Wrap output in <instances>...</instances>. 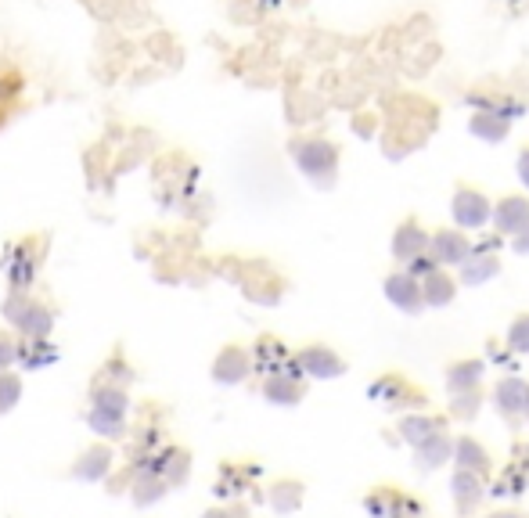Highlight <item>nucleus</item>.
<instances>
[{"label": "nucleus", "mask_w": 529, "mask_h": 518, "mask_svg": "<svg viewBox=\"0 0 529 518\" xmlns=\"http://www.w3.org/2000/svg\"><path fill=\"white\" fill-rule=\"evenodd\" d=\"M450 454V443L443 436H432L425 439V443H418V468H436L443 461V457Z\"/></svg>", "instance_id": "4468645a"}, {"label": "nucleus", "mask_w": 529, "mask_h": 518, "mask_svg": "<svg viewBox=\"0 0 529 518\" xmlns=\"http://www.w3.org/2000/svg\"><path fill=\"white\" fill-rule=\"evenodd\" d=\"M440 421L436 418H411V421H404V436L411 439V443H425V439H432V436H440Z\"/></svg>", "instance_id": "dca6fc26"}, {"label": "nucleus", "mask_w": 529, "mask_h": 518, "mask_svg": "<svg viewBox=\"0 0 529 518\" xmlns=\"http://www.w3.org/2000/svg\"><path fill=\"white\" fill-rule=\"evenodd\" d=\"M494 518H526V515H515V511H512V515H494Z\"/></svg>", "instance_id": "b1692460"}, {"label": "nucleus", "mask_w": 529, "mask_h": 518, "mask_svg": "<svg viewBox=\"0 0 529 518\" xmlns=\"http://www.w3.org/2000/svg\"><path fill=\"white\" fill-rule=\"evenodd\" d=\"M87 411L126 418L130 414V393H126V385H119L116 378H94V385H90L87 393Z\"/></svg>", "instance_id": "20e7f679"}, {"label": "nucleus", "mask_w": 529, "mask_h": 518, "mask_svg": "<svg viewBox=\"0 0 529 518\" xmlns=\"http://www.w3.org/2000/svg\"><path fill=\"white\" fill-rule=\"evenodd\" d=\"M299 371L310 378H339L342 371H346V364H342V357H335L328 346H306L299 349L296 357Z\"/></svg>", "instance_id": "39448f33"}, {"label": "nucleus", "mask_w": 529, "mask_h": 518, "mask_svg": "<svg viewBox=\"0 0 529 518\" xmlns=\"http://www.w3.org/2000/svg\"><path fill=\"white\" fill-rule=\"evenodd\" d=\"M440 252H443V259H461L465 256V242H461V238H447V234H443L440 238Z\"/></svg>", "instance_id": "412c9836"}, {"label": "nucleus", "mask_w": 529, "mask_h": 518, "mask_svg": "<svg viewBox=\"0 0 529 518\" xmlns=\"http://www.w3.org/2000/svg\"><path fill=\"white\" fill-rule=\"evenodd\" d=\"M270 504H274V511H296L299 504H303V486L296 483V479H281V483L270 486Z\"/></svg>", "instance_id": "9d476101"}, {"label": "nucleus", "mask_w": 529, "mask_h": 518, "mask_svg": "<svg viewBox=\"0 0 529 518\" xmlns=\"http://www.w3.org/2000/svg\"><path fill=\"white\" fill-rule=\"evenodd\" d=\"M18 357H22V339L4 324L0 328V371H11L18 364Z\"/></svg>", "instance_id": "2eb2a0df"}, {"label": "nucleus", "mask_w": 529, "mask_h": 518, "mask_svg": "<svg viewBox=\"0 0 529 518\" xmlns=\"http://www.w3.org/2000/svg\"><path fill=\"white\" fill-rule=\"evenodd\" d=\"M0 313L8 317V328L15 331L22 342H47L54 331V306L33 292H8V299L0 303Z\"/></svg>", "instance_id": "f257e3e1"}, {"label": "nucleus", "mask_w": 529, "mask_h": 518, "mask_svg": "<svg viewBox=\"0 0 529 518\" xmlns=\"http://www.w3.org/2000/svg\"><path fill=\"white\" fill-rule=\"evenodd\" d=\"M479 378H483V364L479 360H461V364L450 367L447 385L450 389H472V385H479Z\"/></svg>", "instance_id": "ddd939ff"}, {"label": "nucleus", "mask_w": 529, "mask_h": 518, "mask_svg": "<svg viewBox=\"0 0 529 518\" xmlns=\"http://www.w3.org/2000/svg\"><path fill=\"white\" fill-rule=\"evenodd\" d=\"M526 382H519V378H504L501 385H497V403H501L504 414H515L526 407Z\"/></svg>", "instance_id": "f8f14e48"}, {"label": "nucleus", "mask_w": 529, "mask_h": 518, "mask_svg": "<svg viewBox=\"0 0 529 518\" xmlns=\"http://www.w3.org/2000/svg\"><path fill=\"white\" fill-rule=\"evenodd\" d=\"M458 465L465 468V472H476L479 468H486V454L483 447H476V439H461L458 443Z\"/></svg>", "instance_id": "a211bd4d"}, {"label": "nucleus", "mask_w": 529, "mask_h": 518, "mask_svg": "<svg viewBox=\"0 0 529 518\" xmlns=\"http://www.w3.org/2000/svg\"><path fill=\"white\" fill-rule=\"evenodd\" d=\"M202 518H238V515H234V508H213V511H206Z\"/></svg>", "instance_id": "4be33fe9"}, {"label": "nucleus", "mask_w": 529, "mask_h": 518, "mask_svg": "<svg viewBox=\"0 0 529 518\" xmlns=\"http://www.w3.org/2000/svg\"><path fill=\"white\" fill-rule=\"evenodd\" d=\"M522 224H529V202L526 198H508L501 209H497V227L508 234H515Z\"/></svg>", "instance_id": "9b49d317"}, {"label": "nucleus", "mask_w": 529, "mask_h": 518, "mask_svg": "<svg viewBox=\"0 0 529 518\" xmlns=\"http://www.w3.org/2000/svg\"><path fill=\"white\" fill-rule=\"evenodd\" d=\"M22 393H26V382H22V375H18L15 367L0 371V418L15 411L18 403H22Z\"/></svg>", "instance_id": "1a4fd4ad"}, {"label": "nucleus", "mask_w": 529, "mask_h": 518, "mask_svg": "<svg viewBox=\"0 0 529 518\" xmlns=\"http://www.w3.org/2000/svg\"><path fill=\"white\" fill-rule=\"evenodd\" d=\"M389 299H396V303L404 306V310H414V306L422 303V288H414L411 281L396 277V281H389Z\"/></svg>", "instance_id": "f3484780"}, {"label": "nucleus", "mask_w": 529, "mask_h": 518, "mask_svg": "<svg viewBox=\"0 0 529 518\" xmlns=\"http://www.w3.org/2000/svg\"><path fill=\"white\" fill-rule=\"evenodd\" d=\"M209 375H213L216 385H242L252 375V353L245 346H238V342H231L213 357Z\"/></svg>", "instance_id": "7ed1b4c3"}, {"label": "nucleus", "mask_w": 529, "mask_h": 518, "mask_svg": "<svg viewBox=\"0 0 529 518\" xmlns=\"http://www.w3.org/2000/svg\"><path fill=\"white\" fill-rule=\"evenodd\" d=\"M454 216H458V224L479 227L486 216H490V209H486V198L483 195H472V191H461L458 202H454Z\"/></svg>", "instance_id": "6e6552de"}, {"label": "nucleus", "mask_w": 529, "mask_h": 518, "mask_svg": "<svg viewBox=\"0 0 529 518\" xmlns=\"http://www.w3.org/2000/svg\"><path fill=\"white\" fill-rule=\"evenodd\" d=\"M263 396H267L270 403H278V407H292V403L303 400V382H299V375L292 371H270L267 382H263Z\"/></svg>", "instance_id": "423d86ee"}, {"label": "nucleus", "mask_w": 529, "mask_h": 518, "mask_svg": "<svg viewBox=\"0 0 529 518\" xmlns=\"http://www.w3.org/2000/svg\"><path fill=\"white\" fill-rule=\"evenodd\" d=\"M519 170H522V180H526V184H529V152H526V155H522V162H519Z\"/></svg>", "instance_id": "5701e85b"}, {"label": "nucleus", "mask_w": 529, "mask_h": 518, "mask_svg": "<svg viewBox=\"0 0 529 518\" xmlns=\"http://www.w3.org/2000/svg\"><path fill=\"white\" fill-rule=\"evenodd\" d=\"M116 468V443H105V439H94L90 447H83L76 454V461L69 465V475L76 483H105Z\"/></svg>", "instance_id": "f03ea898"}, {"label": "nucleus", "mask_w": 529, "mask_h": 518, "mask_svg": "<svg viewBox=\"0 0 529 518\" xmlns=\"http://www.w3.org/2000/svg\"><path fill=\"white\" fill-rule=\"evenodd\" d=\"M508 342H512V349H519V353H529V317H519V321L512 324Z\"/></svg>", "instance_id": "6ab92c4d"}, {"label": "nucleus", "mask_w": 529, "mask_h": 518, "mask_svg": "<svg viewBox=\"0 0 529 518\" xmlns=\"http://www.w3.org/2000/svg\"><path fill=\"white\" fill-rule=\"evenodd\" d=\"M454 486H458V497H461V501H468V497H476V493H479V475H476V472H458Z\"/></svg>", "instance_id": "aec40b11"}, {"label": "nucleus", "mask_w": 529, "mask_h": 518, "mask_svg": "<svg viewBox=\"0 0 529 518\" xmlns=\"http://www.w3.org/2000/svg\"><path fill=\"white\" fill-rule=\"evenodd\" d=\"M522 411H526V414H529V389H526V407H522Z\"/></svg>", "instance_id": "393cba45"}, {"label": "nucleus", "mask_w": 529, "mask_h": 518, "mask_svg": "<svg viewBox=\"0 0 529 518\" xmlns=\"http://www.w3.org/2000/svg\"><path fill=\"white\" fill-rule=\"evenodd\" d=\"M83 425L105 443H119L126 436V418H112V414H98V411H83Z\"/></svg>", "instance_id": "0eeeda50"}]
</instances>
